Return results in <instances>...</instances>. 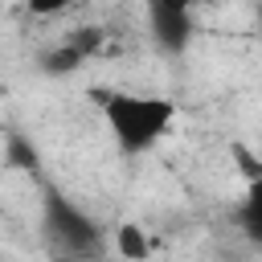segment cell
I'll return each mask as SVG.
<instances>
[{
    "label": "cell",
    "instance_id": "obj_6",
    "mask_svg": "<svg viewBox=\"0 0 262 262\" xmlns=\"http://www.w3.org/2000/svg\"><path fill=\"white\" fill-rule=\"evenodd\" d=\"M82 61H86V57H82V53H78L70 41H61L53 53H45V70H49V74H61V70L70 74V70H78Z\"/></svg>",
    "mask_w": 262,
    "mask_h": 262
},
{
    "label": "cell",
    "instance_id": "obj_3",
    "mask_svg": "<svg viewBox=\"0 0 262 262\" xmlns=\"http://www.w3.org/2000/svg\"><path fill=\"white\" fill-rule=\"evenodd\" d=\"M151 29H156L160 45L184 49L188 45V33H192V12L184 4H156L151 8Z\"/></svg>",
    "mask_w": 262,
    "mask_h": 262
},
{
    "label": "cell",
    "instance_id": "obj_4",
    "mask_svg": "<svg viewBox=\"0 0 262 262\" xmlns=\"http://www.w3.org/2000/svg\"><path fill=\"white\" fill-rule=\"evenodd\" d=\"M115 254L123 258V262H147L151 258V242H147V233L139 229V225H119L115 229Z\"/></svg>",
    "mask_w": 262,
    "mask_h": 262
},
{
    "label": "cell",
    "instance_id": "obj_2",
    "mask_svg": "<svg viewBox=\"0 0 262 262\" xmlns=\"http://www.w3.org/2000/svg\"><path fill=\"white\" fill-rule=\"evenodd\" d=\"M49 229H53V237H61L66 246H78V250H86V246H94V225L74 209V205H66V201H49Z\"/></svg>",
    "mask_w": 262,
    "mask_h": 262
},
{
    "label": "cell",
    "instance_id": "obj_7",
    "mask_svg": "<svg viewBox=\"0 0 262 262\" xmlns=\"http://www.w3.org/2000/svg\"><path fill=\"white\" fill-rule=\"evenodd\" d=\"M4 160H8V168H33V164H37V151L25 147L20 135H8V156H4Z\"/></svg>",
    "mask_w": 262,
    "mask_h": 262
},
{
    "label": "cell",
    "instance_id": "obj_1",
    "mask_svg": "<svg viewBox=\"0 0 262 262\" xmlns=\"http://www.w3.org/2000/svg\"><path fill=\"white\" fill-rule=\"evenodd\" d=\"M102 119H106V131L115 135V143L123 151H147L172 131L176 106L164 94L115 90V94H102Z\"/></svg>",
    "mask_w": 262,
    "mask_h": 262
},
{
    "label": "cell",
    "instance_id": "obj_5",
    "mask_svg": "<svg viewBox=\"0 0 262 262\" xmlns=\"http://www.w3.org/2000/svg\"><path fill=\"white\" fill-rule=\"evenodd\" d=\"M237 221H242V229H246L254 242H262V180L246 184V196H242Z\"/></svg>",
    "mask_w": 262,
    "mask_h": 262
}]
</instances>
